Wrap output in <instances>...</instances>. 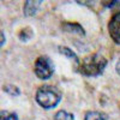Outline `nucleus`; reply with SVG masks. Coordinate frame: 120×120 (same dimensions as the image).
Wrapping results in <instances>:
<instances>
[{"mask_svg": "<svg viewBox=\"0 0 120 120\" xmlns=\"http://www.w3.org/2000/svg\"><path fill=\"white\" fill-rule=\"evenodd\" d=\"M107 60L100 54H91L82 60L79 64V72L86 77H96L103 72Z\"/></svg>", "mask_w": 120, "mask_h": 120, "instance_id": "nucleus-1", "label": "nucleus"}, {"mask_svg": "<svg viewBox=\"0 0 120 120\" xmlns=\"http://www.w3.org/2000/svg\"><path fill=\"white\" fill-rule=\"evenodd\" d=\"M61 100L60 91L52 85H42L36 93V102L45 109H52Z\"/></svg>", "mask_w": 120, "mask_h": 120, "instance_id": "nucleus-2", "label": "nucleus"}, {"mask_svg": "<svg viewBox=\"0 0 120 120\" xmlns=\"http://www.w3.org/2000/svg\"><path fill=\"white\" fill-rule=\"evenodd\" d=\"M34 71L37 78L48 79L54 73V64L51 60V58H48L47 55L38 56L34 66Z\"/></svg>", "mask_w": 120, "mask_h": 120, "instance_id": "nucleus-3", "label": "nucleus"}, {"mask_svg": "<svg viewBox=\"0 0 120 120\" xmlns=\"http://www.w3.org/2000/svg\"><path fill=\"white\" fill-rule=\"evenodd\" d=\"M109 35L113 38V41L118 45H120V12L114 15L108 24Z\"/></svg>", "mask_w": 120, "mask_h": 120, "instance_id": "nucleus-4", "label": "nucleus"}, {"mask_svg": "<svg viewBox=\"0 0 120 120\" xmlns=\"http://www.w3.org/2000/svg\"><path fill=\"white\" fill-rule=\"evenodd\" d=\"M40 6H41V1H26L24 4V10L23 12L25 16L30 17V16H35L36 12L38 11Z\"/></svg>", "mask_w": 120, "mask_h": 120, "instance_id": "nucleus-5", "label": "nucleus"}, {"mask_svg": "<svg viewBox=\"0 0 120 120\" xmlns=\"http://www.w3.org/2000/svg\"><path fill=\"white\" fill-rule=\"evenodd\" d=\"M84 120H108V116L105 113L93 111V112H88L85 114Z\"/></svg>", "mask_w": 120, "mask_h": 120, "instance_id": "nucleus-6", "label": "nucleus"}, {"mask_svg": "<svg viewBox=\"0 0 120 120\" xmlns=\"http://www.w3.org/2000/svg\"><path fill=\"white\" fill-rule=\"evenodd\" d=\"M59 52L61 53V54H64V55H66L68 59H71V60H73V61H76V64H81V63H79V60H78V58H77V55L68 47H60L59 48Z\"/></svg>", "mask_w": 120, "mask_h": 120, "instance_id": "nucleus-7", "label": "nucleus"}, {"mask_svg": "<svg viewBox=\"0 0 120 120\" xmlns=\"http://www.w3.org/2000/svg\"><path fill=\"white\" fill-rule=\"evenodd\" d=\"M18 36H19L21 41H28V40L33 37V30L30 28H24V29H22V31L19 33Z\"/></svg>", "mask_w": 120, "mask_h": 120, "instance_id": "nucleus-8", "label": "nucleus"}, {"mask_svg": "<svg viewBox=\"0 0 120 120\" xmlns=\"http://www.w3.org/2000/svg\"><path fill=\"white\" fill-rule=\"evenodd\" d=\"M54 120H75V116L72 114L65 112V111H59L55 114Z\"/></svg>", "mask_w": 120, "mask_h": 120, "instance_id": "nucleus-9", "label": "nucleus"}, {"mask_svg": "<svg viewBox=\"0 0 120 120\" xmlns=\"http://www.w3.org/2000/svg\"><path fill=\"white\" fill-rule=\"evenodd\" d=\"M4 91L7 93L10 96H18L19 94H21V90H19L16 85H5Z\"/></svg>", "mask_w": 120, "mask_h": 120, "instance_id": "nucleus-10", "label": "nucleus"}, {"mask_svg": "<svg viewBox=\"0 0 120 120\" xmlns=\"http://www.w3.org/2000/svg\"><path fill=\"white\" fill-rule=\"evenodd\" d=\"M1 120H18L16 113L11 112H1Z\"/></svg>", "mask_w": 120, "mask_h": 120, "instance_id": "nucleus-11", "label": "nucleus"}, {"mask_svg": "<svg viewBox=\"0 0 120 120\" xmlns=\"http://www.w3.org/2000/svg\"><path fill=\"white\" fill-rule=\"evenodd\" d=\"M4 31H1V46H4Z\"/></svg>", "mask_w": 120, "mask_h": 120, "instance_id": "nucleus-12", "label": "nucleus"}]
</instances>
